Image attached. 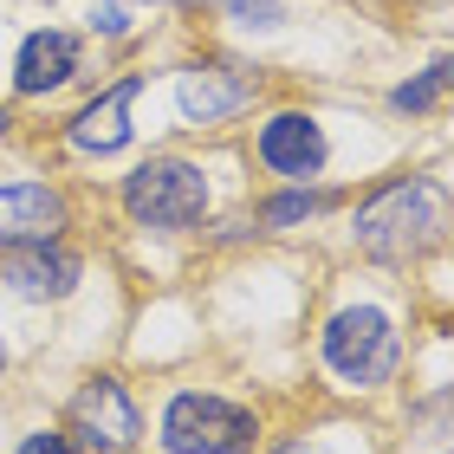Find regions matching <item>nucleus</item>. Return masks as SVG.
<instances>
[{
	"instance_id": "obj_8",
	"label": "nucleus",
	"mask_w": 454,
	"mask_h": 454,
	"mask_svg": "<svg viewBox=\"0 0 454 454\" xmlns=\"http://www.w3.org/2000/svg\"><path fill=\"white\" fill-rule=\"evenodd\" d=\"M254 91H260L254 72H234V66H195V72H182L176 105H182V117H189V123H227V117H240L247 105H254Z\"/></svg>"
},
{
	"instance_id": "obj_1",
	"label": "nucleus",
	"mask_w": 454,
	"mask_h": 454,
	"mask_svg": "<svg viewBox=\"0 0 454 454\" xmlns=\"http://www.w3.org/2000/svg\"><path fill=\"white\" fill-rule=\"evenodd\" d=\"M442 227H448L442 189L428 176H416V182H389L383 195H370L357 208V247L377 260H416L422 247L442 240Z\"/></svg>"
},
{
	"instance_id": "obj_18",
	"label": "nucleus",
	"mask_w": 454,
	"mask_h": 454,
	"mask_svg": "<svg viewBox=\"0 0 454 454\" xmlns=\"http://www.w3.org/2000/svg\"><path fill=\"white\" fill-rule=\"evenodd\" d=\"M0 137H7V111H0Z\"/></svg>"
},
{
	"instance_id": "obj_19",
	"label": "nucleus",
	"mask_w": 454,
	"mask_h": 454,
	"mask_svg": "<svg viewBox=\"0 0 454 454\" xmlns=\"http://www.w3.org/2000/svg\"><path fill=\"white\" fill-rule=\"evenodd\" d=\"M286 454H305V448H286Z\"/></svg>"
},
{
	"instance_id": "obj_3",
	"label": "nucleus",
	"mask_w": 454,
	"mask_h": 454,
	"mask_svg": "<svg viewBox=\"0 0 454 454\" xmlns=\"http://www.w3.org/2000/svg\"><path fill=\"white\" fill-rule=\"evenodd\" d=\"M318 350L344 383L370 389V383H389V370L403 357V338H396V325H389V312H377V305H344V312L325 318Z\"/></svg>"
},
{
	"instance_id": "obj_5",
	"label": "nucleus",
	"mask_w": 454,
	"mask_h": 454,
	"mask_svg": "<svg viewBox=\"0 0 454 454\" xmlns=\"http://www.w3.org/2000/svg\"><path fill=\"white\" fill-rule=\"evenodd\" d=\"M254 150H260V162L273 176H286V182H312L318 169H325V130H318V117H305V111H279V117H266L260 123V137H254Z\"/></svg>"
},
{
	"instance_id": "obj_7",
	"label": "nucleus",
	"mask_w": 454,
	"mask_h": 454,
	"mask_svg": "<svg viewBox=\"0 0 454 454\" xmlns=\"http://www.w3.org/2000/svg\"><path fill=\"white\" fill-rule=\"evenodd\" d=\"M72 435L85 442L91 454H117V448L137 442V409H130V396H123V383L98 377V383L78 389V403H72Z\"/></svg>"
},
{
	"instance_id": "obj_10",
	"label": "nucleus",
	"mask_w": 454,
	"mask_h": 454,
	"mask_svg": "<svg viewBox=\"0 0 454 454\" xmlns=\"http://www.w3.org/2000/svg\"><path fill=\"white\" fill-rule=\"evenodd\" d=\"M66 227V195L46 189V182H7L0 189V247L20 240H59Z\"/></svg>"
},
{
	"instance_id": "obj_12",
	"label": "nucleus",
	"mask_w": 454,
	"mask_h": 454,
	"mask_svg": "<svg viewBox=\"0 0 454 454\" xmlns=\"http://www.w3.org/2000/svg\"><path fill=\"white\" fill-rule=\"evenodd\" d=\"M448 59H435V66H428L422 78H409V85H396V91H389V105H396L403 117H422V111H435L442 105V91H448Z\"/></svg>"
},
{
	"instance_id": "obj_9",
	"label": "nucleus",
	"mask_w": 454,
	"mask_h": 454,
	"mask_svg": "<svg viewBox=\"0 0 454 454\" xmlns=\"http://www.w3.org/2000/svg\"><path fill=\"white\" fill-rule=\"evenodd\" d=\"M137 91H143V72H130V78H117L111 91H98L85 111L72 117V150H85V156H111V150H123L130 143V105H137Z\"/></svg>"
},
{
	"instance_id": "obj_11",
	"label": "nucleus",
	"mask_w": 454,
	"mask_h": 454,
	"mask_svg": "<svg viewBox=\"0 0 454 454\" xmlns=\"http://www.w3.org/2000/svg\"><path fill=\"white\" fill-rule=\"evenodd\" d=\"M72 72H78V39L59 33V27H39V33H27V46L13 59V91L20 98H46V91L66 85Z\"/></svg>"
},
{
	"instance_id": "obj_2",
	"label": "nucleus",
	"mask_w": 454,
	"mask_h": 454,
	"mask_svg": "<svg viewBox=\"0 0 454 454\" xmlns=\"http://www.w3.org/2000/svg\"><path fill=\"white\" fill-rule=\"evenodd\" d=\"M123 215L137 227H162V234H182L208 215V176L182 156H150L123 176Z\"/></svg>"
},
{
	"instance_id": "obj_6",
	"label": "nucleus",
	"mask_w": 454,
	"mask_h": 454,
	"mask_svg": "<svg viewBox=\"0 0 454 454\" xmlns=\"http://www.w3.org/2000/svg\"><path fill=\"white\" fill-rule=\"evenodd\" d=\"M78 254H66V247L52 240H20V247H0V279L13 286L20 299H66L78 286Z\"/></svg>"
},
{
	"instance_id": "obj_4",
	"label": "nucleus",
	"mask_w": 454,
	"mask_h": 454,
	"mask_svg": "<svg viewBox=\"0 0 454 454\" xmlns=\"http://www.w3.org/2000/svg\"><path fill=\"white\" fill-rule=\"evenodd\" d=\"M254 416L208 389H182L162 409V448L169 454H254Z\"/></svg>"
},
{
	"instance_id": "obj_16",
	"label": "nucleus",
	"mask_w": 454,
	"mask_h": 454,
	"mask_svg": "<svg viewBox=\"0 0 454 454\" xmlns=\"http://www.w3.org/2000/svg\"><path fill=\"white\" fill-rule=\"evenodd\" d=\"M20 454H72V448H66V435H33Z\"/></svg>"
},
{
	"instance_id": "obj_17",
	"label": "nucleus",
	"mask_w": 454,
	"mask_h": 454,
	"mask_svg": "<svg viewBox=\"0 0 454 454\" xmlns=\"http://www.w3.org/2000/svg\"><path fill=\"white\" fill-rule=\"evenodd\" d=\"M0 370H7V344H0Z\"/></svg>"
},
{
	"instance_id": "obj_15",
	"label": "nucleus",
	"mask_w": 454,
	"mask_h": 454,
	"mask_svg": "<svg viewBox=\"0 0 454 454\" xmlns=\"http://www.w3.org/2000/svg\"><path fill=\"white\" fill-rule=\"evenodd\" d=\"M91 27H98V33H123L130 20H123V7H111V0H98V7H91Z\"/></svg>"
},
{
	"instance_id": "obj_13",
	"label": "nucleus",
	"mask_w": 454,
	"mask_h": 454,
	"mask_svg": "<svg viewBox=\"0 0 454 454\" xmlns=\"http://www.w3.org/2000/svg\"><path fill=\"white\" fill-rule=\"evenodd\" d=\"M318 208H325V195H312V189L299 182V189H286V195H273V201H266V208H260V221H266V227H299V221H312Z\"/></svg>"
},
{
	"instance_id": "obj_14",
	"label": "nucleus",
	"mask_w": 454,
	"mask_h": 454,
	"mask_svg": "<svg viewBox=\"0 0 454 454\" xmlns=\"http://www.w3.org/2000/svg\"><path fill=\"white\" fill-rule=\"evenodd\" d=\"M227 13L247 27H279V0H227Z\"/></svg>"
}]
</instances>
